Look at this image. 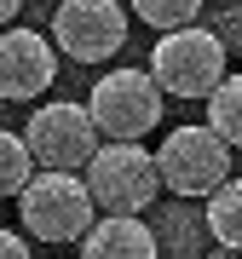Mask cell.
Wrapping results in <instances>:
<instances>
[{"label":"cell","mask_w":242,"mask_h":259,"mask_svg":"<svg viewBox=\"0 0 242 259\" xmlns=\"http://www.w3.org/2000/svg\"><path fill=\"white\" fill-rule=\"evenodd\" d=\"M202 259H242V253H231V248H214V242H208V253Z\"/></svg>","instance_id":"cell-18"},{"label":"cell","mask_w":242,"mask_h":259,"mask_svg":"<svg viewBox=\"0 0 242 259\" xmlns=\"http://www.w3.org/2000/svg\"><path fill=\"white\" fill-rule=\"evenodd\" d=\"M150 81H156L162 98H208L214 87L225 81V47L208 23H190V29H173V35L156 40L150 52Z\"/></svg>","instance_id":"cell-2"},{"label":"cell","mask_w":242,"mask_h":259,"mask_svg":"<svg viewBox=\"0 0 242 259\" xmlns=\"http://www.w3.org/2000/svg\"><path fill=\"white\" fill-rule=\"evenodd\" d=\"M18 202V219L23 231L35 242H52V248H64V242H81L93 231L98 207L93 196H87L81 173H29V185L12 196Z\"/></svg>","instance_id":"cell-1"},{"label":"cell","mask_w":242,"mask_h":259,"mask_svg":"<svg viewBox=\"0 0 242 259\" xmlns=\"http://www.w3.org/2000/svg\"><path fill=\"white\" fill-rule=\"evenodd\" d=\"M202 231L214 248H231L242 253V179H225V185L208 196V207H202Z\"/></svg>","instance_id":"cell-11"},{"label":"cell","mask_w":242,"mask_h":259,"mask_svg":"<svg viewBox=\"0 0 242 259\" xmlns=\"http://www.w3.org/2000/svg\"><path fill=\"white\" fill-rule=\"evenodd\" d=\"M23 150H29V161L41 167V173H81L87 161L98 156V127H93V115H87V104H41L35 115L23 121Z\"/></svg>","instance_id":"cell-6"},{"label":"cell","mask_w":242,"mask_h":259,"mask_svg":"<svg viewBox=\"0 0 242 259\" xmlns=\"http://www.w3.org/2000/svg\"><path fill=\"white\" fill-rule=\"evenodd\" d=\"M87 115H93L104 144H139L150 127H162V93L144 69H110L87 93Z\"/></svg>","instance_id":"cell-3"},{"label":"cell","mask_w":242,"mask_h":259,"mask_svg":"<svg viewBox=\"0 0 242 259\" xmlns=\"http://www.w3.org/2000/svg\"><path fill=\"white\" fill-rule=\"evenodd\" d=\"M18 6H23V0H0V29H6L12 18H18Z\"/></svg>","instance_id":"cell-17"},{"label":"cell","mask_w":242,"mask_h":259,"mask_svg":"<svg viewBox=\"0 0 242 259\" xmlns=\"http://www.w3.org/2000/svg\"><path fill=\"white\" fill-rule=\"evenodd\" d=\"M127 6H133V18H139V23L173 35V29H190V23H196L202 0H127Z\"/></svg>","instance_id":"cell-13"},{"label":"cell","mask_w":242,"mask_h":259,"mask_svg":"<svg viewBox=\"0 0 242 259\" xmlns=\"http://www.w3.org/2000/svg\"><path fill=\"white\" fill-rule=\"evenodd\" d=\"M52 52L75 58V64H104L127 47V12L121 0H58L52 18Z\"/></svg>","instance_id":"cell-7"},{"label":"cell","mask_w":242,"mask_h":259,"mask_svg":"<svg viewBox=\"0 0 242 259\" xmlns=\"http://www.w3.org/2000/svg\"><path fill=\"white\" fill-rule=\"evenodd\" d=\"M150 156H156V179L162 190H173V202H208L231 179V150L208 127H173Z\"/></svg>","instance_id":"cell-5"},{"label":"cell","mask_w":242,"mask_h":259,"mask_svg":"<svg viewBox=\"0 0 242 259\" xmlns=\"http://www.w3.org/2000/svg\"><path fill=\"white\" fill-rule=\"evenodd\" d=\"M0 259H29V242L18 231H0Z\"/></svg>","instance_id":"cell-16"},{"label":"cell","mask_w":242,"mask_h":259,"mask_svg":"<svg viewBox=\"0 0 242 259\" xmlns=\"http://www.w3.org/2000/svg\"><path fill=\"white\" fill-rule=\"evenodd\" d=\"M202 104H208V121H202V127L214 133L225 150H242V75H225Z\"/></svg>","instance_id":"cell-12"},{"label":"cell","mask_w":242,"mask_h":259,"mask_svg":"<svg viewBox=\"0 0 242 259\" xmlns=\"http://www.w3.org/2000/svg\"><path fill=\"white\" fill-rule=\"evenodd\" d=\"M58 81V52L35 29H0V104H35Z\"/></svg>","instance_id":"cell-8"},{"label":"cell","mask_w":242,"mask_h":259,"mask_svg":"<svg viewBox=\"0 0 242 259\" xmlns=\"http://www.w3.org/2000/svg\"><path fill=\"white\" fill-rule=\"evenodd\" d=\"M150 236H156V253H173V259H202L208 253V231H202V213L173 202L156 213V225H150Z\"/></svg>","instance_id":"cell-10"},{"label":"cell","mask_w":242,"mask_h":259,"mask_svg":"<svg viewBox=\"0 0 242 259\" xmlns=\"http://www.w3.org/2000/svg\"><path fill=\"white\" fill-rule=\"evenodd\" d=\"M214 35H219V47H225V58H231V52H242V0H231V6L219 12Z\"/></svg>","instance_id":"cell-15"},{"label":"cell","mask_w":242,"mask_h":259,"mask_svg":"<svg viewBox=\"0 0 242 259\" xmlns=\"http://www.w3.org/2000/svg\"><path fill=\"white\" fill-rule=\"evenodd\" d=\"M29 173H35V161H29L23 139L0 127V202H6V196H18V190L29 185Z\"/></svg>","instance_id":"cell-14"},{"label":"cell","mask_w":242,"mask_h":259,"mask_svg":"<svg viewBox=\"0 0 242 259\" xmlns=\"http://www.w3.org/2000/svg\"><path fill=\"white\" fill-rule=\"evenodd\" d=\"M81 259H162V253H156V236H150L144 219L104 213V219H93V231L81 236Z\"/></svg>","instance_id":"cell-9"},{"label":"cell","mask_w":242,"mask_h":259,"mask_svg":"<svg viewBox=\"0 0 242 259\" xmlns=\"http://www.w3.org/2000/svg\"><path fill=\"white\" fill-rule=\"evenodd\" d=\"M93 207L115 213V219H139V213L162 196V179H156V156L144 144H98V156L87 161L81 173Z\"/></svg>","instance_id":"cell-4"}]
</instances>
